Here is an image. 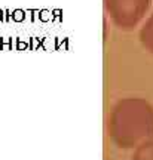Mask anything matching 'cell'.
Returning a JSON list of instances; mask_svg holds the SVG:
<instances>
[{
	"instance_id": "6da1fadb",
	"label": "cell",
	"mask_w": 153,
	"mask_h": 160,
	"mask_svg": "<svg viewBox=\"0 0 153 160\" xmlns=\"http://www.w3.org/2000/svg\"><path fill=\"white\" fill-rule=\"evenodd\" d=\"M13 19H15V21H21V19H23V12L21 11L13 12Z\"/></svg>"
},
{
	"instance_id": "7a4b0ae2",
	"label": "cell",
	"mask_w": 153,
	"mask_h": 160,
	"mask_svg": "<svg viewBox=\"0 0 153 160\" xmlns=\"http://www.w3.org/2000/svg\"><path fill=\"white\" fill-rule=\"evenodd\" d=\"M0 21H2V11H0Z\"/></svg>"
}]
</instances>
